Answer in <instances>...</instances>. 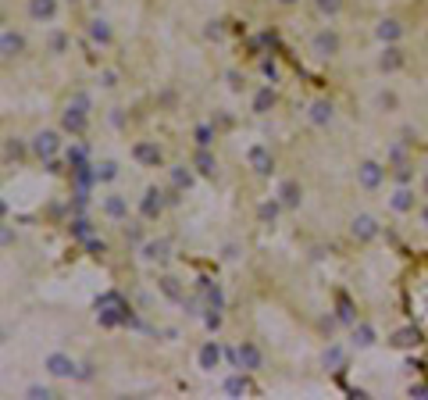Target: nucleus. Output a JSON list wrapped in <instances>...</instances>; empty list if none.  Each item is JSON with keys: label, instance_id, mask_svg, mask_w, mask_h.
Returning <instances> with one entry per match:
<instances>
[{"label": "nucleus", "instance_id": "obj_42", "mask_svg": "<svg viewBox=\"0 0 428 400\" xmlns=\"http://www.w3.org/2000/svg\"><path fill=\"white\" fill-rule=\"evenodd\" d=\"M47 47H50V54H65V50H68V36H65V33H54V36L47 40Z\"/></svg>", "mask_w": 428, "mask_h": 400}, {"label": "nucleus", "instance_id": "obj_50", "mask_svg": "<svg viewBox=\"0 0 428 400\" xmlns=\"http://www.w3.org/2000/svg\"><path fill=\"white\" fill-rule=\"evenodd\" d=\"M100 82H104V86H114V82H118V75H114V72H104V75H100Z\"/></svg>", "mask_w": 428, "mask_h": 400}, {"label": "nucleus", "instance_id": "obj_39", "mask_svg": "<svg viewBox=\"0 0 428 400\" xmlns=\"http://www.w3.org/2000/svg\"><path fill=\"white\" fill-rule=\"evenodd\" d=\"M204 325H207L211 332L222 329V311H218V307H204Z\"/></svg>", "mask_w": 428, "mask_h": 400}, {"label": "nucleus", "instance_id": "obj_51", "mask_svg": "<svg viewBox=\"0 0 428 400\" xmlns=\"http://www.w3.org/2000/svg\"><path fill=\"white\" fill-rule=\"evenodd\" d=\"M421 222H425V229H428V204L421 207Z\"/></svg>", "mask_w": 428, "mask_h": 400}, {"label": "nucleus", "instance_id": "obj_29", "mask_svg": "<svg viewBox=\"0 0 428 400\" xmlns=\"http://www.w3.org/2000/svg\"><path fill=\"white\" fill-rule=\"evenodd\" d=\"M65 165H68V172L89 165V147H86V143H72V147L65 150Z\"/></svg>", "mask_w": 428, "mask_h": 400}, {"label": "nucleus", "instance_id": "obj_45", "mask_svg": "<svg viewBox=\"0 0 428 400\" xmlns=\"http://www.w3.org/2000/svg\"><path fill=\"white\" fill-rule=\"evenodd\" d=\"M25 397H33V400H47V397H54V390H50V386H29V390H25Z\"/></svg>", "mask_w": 428, "mask_h": 400}, {"label": "nucleus", "instance_id": "obj_47", "mask_svg": "<svg viewBox=\"0 0 428 400\" xmlns=\"http://www.w3.org/2000/svg\"><path fill=\"white\" fill-rule=\"evenodd\" d=\"M339 322H343V325H353V311H350L346 300H339Z\"/></svg>", "mask_w": 428, "mask_h": 400}, {"label": "nucleus", "instance_id": "obj_6", "mask_svg": "<svg viewBox=\"0 0 428 400\" xmlns=\"http://www.w3.org/2000/svg\"><path fill=\"white\" fill-rule=\"evenodd\" d=\"M236 368H243V372H261L264 368V350L254 340H243L236 347Z\"/></svg>", "mask_w": 428, "mask_h": 400}, {"label": "nucleus", "instance_id": "obj_24", "mask_svg": "<svg viewBox=\"0 0 428 400\" xmlns=\"http://www.w3.org/2000/svg\"><path fill=\"white\" fill-rule=\"evenodd\" d=\"M68 232H72V239L75 243H86L89 236H97V225L86 218V214H72V222H68Z\"/></svg>", "mask_w": 428, "mask_h": 400}, {"label": "nucleus", "instance_id": "obj_19", "mask_svg": "<svg viewBox=\"0 0 428 400\" xmlns=\"http://www.w3.org/2000/svg\"><path fill=\"white\" fill-rule=\"evenodd\" d=\"M222 357H225V347H222L218 340H207V343L200 347V354H197V361H200L204 372H214V368L222 364Z\"/></svg>", "mask_w": 428, "mask_h": 400}, {"label": "nucleus", "instance_id": "obj_7", "mask_svg": "<svg viewBox=\"0 0 428 400\" xmlns=\"http://www.w3.org/2000/svg\"><path fill=\"white\" fill-rule=\"evenodd\" d=\"M25 50H29L25 33H18V29H4V33H0V61H15Z\"/></svg>", "mask_w": 428, "mask_h": 400}, {"label": "nucleus", "instance_id": "obj_16", "mask_svg": "<svg viewBox=\"0 0 428 400\" xmlns=\"http://www.w3.org/2000/svg\"><path fill=\"white\" fill-rule=\"evenodd\" d=\"M275 197L282 200L286 211H296V207L303 204V186H300L296 179H282V182H279V193H275Z\"/></svg>", "mask_w": 428, "mask_h": 400}, {"label": "nucleus", "instance_id": "obj_11", "mask_svg": "<svg viewBox=\"0 0 428 400\" xmlns=\"http://www.w3.org/2000/svg\"><path fill=\"white\" fill-rule=\"evenodd\" d=\"M139 258L143 261H150V265H165L168 258H171V239H143L139 243Z\"/></svg>", "mask_w": 428, "mask_h": 400}, {"label": "nucleus", "instance_id": "obj_46", "mask_svg": "<svg viewBox=\"0 0 428 400\" xmlns=\"http://www.w3.org/2000/svg\"><path fill=\"white\" fill-rule=\"evenodd\" d=\"M261 72H264L271 82H279V65H275V61H268V57H264V61H261Z\"/></svg>", "mask_w": 428, "mask_h": 400}, {"label": "nucleus", "instance_id": "obj_26", "mask_svg": "<svg viewBox=\"0 0 428 400\" xmlns=\"http://www.w3.org/2000/svg\"><path fill=\"white\" fill-rule=\"evenodd\" d=\"M414 190L411 186H396V193L389 197V207L396 211V214H407V211H414Z\"/></svg>", "mask_w": 428, "mask_h": 400}, {"label": "nucleus", "instance_id": "obj_53", "mask_svg": "<svg viewBox=\"0 0 428 400\" xmlns=\"http://www.w3.org/2000/svg\"><path fill=\"white\" fill-rule=\"evenodd\" d=\"M421 190L428 193V172H425V179H421Z\"/></svg>", "mask_w": 428, "mask_h": 400}, {"label": "nucleus", "instance_id": "obj_48", "mask_svg": "<svg viewBox=\"0 0 428 400\" xmlns=\"http://www.w3.org/2000/svg\"><path fill=\"white\" fill-rule=\"evenodd\" d=\"M75 379H82V383H89V379H93V364H79V372H75Z\"/></svg>", "mask_w": 428, "mask_h": 400}, {"label": "nucleus", "instance_id": "obj_43", "mask_svg": "<svg viewBox=\"0 0 428 400\" xmlns=\"http://www.w3.org/2000/svg\"><path fill=\"white\" fill-rule=\"evenodd\" d=\"M396 104H400V97H396L392 89H382V94H379V108L382 111H396Z\"/></svg>", "mask_w": 428, "mask_h": 400}, {"label": "nucleus", "instance_id": "obj_32", "mask_svg": "<svg viewBox=\"0 0 428 400\" xmlns=\"http://www.w3.org/2000/svg\"><path fill=\"white\" fill-rule=\"evenodd\" d=\"M158 286H161V293H165L168 300H175V304H182V297H186V290L178 286V279H175V275H161V279H158Z\"/></svg>", "mask_w": 428, "mask_h": 400}, {"label": "nucleus", "instance_id": "obj_54", "mask_svg": "<svg viewBox=\"0 0 428 400\" xmlns=\"http://www.w3.org/2000/svg\"><path fill=\"white\" fill-rule=\"evenodd\" d=\"M4 214H8V204H4V200H0V218H4Z\"/></svg>", "mask_w": 428, "mask_h": 400}, {"label": "nucleus", "instance_id": "obj_22", "mask_svg": "<svg viewBox=\"0 0 428 400\" xmlns=\"http://www.w3.org/2000/svg\"><path fill=\"white\" fill-rule=\"evenodd\" d=\"M275 104H279V89H275V86L268 82V86H261L257 94H254V101H250V111H254V114H268Z\"/></svg>", "mask_w": 428, "mask_h": 400}, {"label": "nucleus", "instance_id": "obj_27", "mask_svg": "<svg viewBox=\"0 0 428 400\" xmlns=\"http://www.w3.org/2000/svg\"><path fill=\"white\" fill-rule=\"evenodd\" d=\"M321 364L328 368V372H343V368H346V350H343L339 343L325 347V354H321Z\"/></svg>", "mask_w": 428, "mask_h": 400}, {"label": "nucleus", "instance_id": "obj_21", "mask_svg": "<svg viewBox=\"0 0 428 400\" xmlns=\"http://www.w3.org/2000/svg\"><path fill=\"white\" fill-rule=\"evenodd\" d=\"M168 182H171L175 190L186 193V190H193V182H197V168L193 165H171L168 168Z\"/></svg>", "mask_w": 428, "mask_h": 400}, {"label": "nucleus", "instance_id": "obj_14", "mask_svg": "<svg viewBox=\"0 0 428 400\" xmlns=\"http://www.w3.org/2000/svg\"><path fill=\"white\" fill-rule=\"evenodd\" d=\"M190 165H193L197 175H204V179H218V158H214L211 147H197V154H193Z\"/></svg>", "mask_w": 428, "mask_h": 400}, {"label": "nucleus", "instance_id": "obj_4", "mask_svg": "<svg viewBox=\"0 0 428 400\" xmlns=\"http://www.w3.org/2000/svg\"><path fill=\"white\" fill-rule=\"evenodd\" d=\"M132 161L143 168H161L165 165V147L158 140H136L132 143Z\"/></svg>", "mask_w": 428, "mask_h": 400}, {"label": "nucleus", "instance_id": "obj_44", "mask_svg": "<svg viewBox=\"0 0 428 400\" xmlns=\"http://www.w3.org/2000/svg\"><path fill=\"white\" fill-rule=\"evenodd\" d=\"M225 79H229V89H232V94H243V86H247V79H243L236 68H229V72H225Z\"/></svg>", "mask_w": 428, "mask_h": 400}, {"label": "nucleus", "instance_id": "obj_2", "mask_svg": "<svg viewBox=\"0 0 428 400\" xmlns=\"http://www.w3.org/2000/svg\"><path fill=\"white\" fill-rule=\"evenodd\" d=\"M29 147H33V158L36 161H50L61 154V147H65V140H61V129H40L33 140H29Z\"/></svg>", "mask_w": 428, "mask_h": 400}, {"label": "nucleus", "instance_id": "obj_12", "mask_svg": "<svg viewBox=\"0 0 428 400\" xmlns=\"http://www.w3.org/2000/svg\"><path fill=\"white\" fill-rule=\"evenodd\" d=\"M357 182H360V190H379L382 182H385V165H379V161H360V165H357Z\"/></svg>", "mask_w": 428, "mask_h": 400}, {"label": "nucleus", "instance_id": "obj_23", "mask_svg": "<svg viewBox=\"0 0 428 400\" xmlns=\"http://www.w3.org/2000/svg\"><path fill=\"white\" fill-rule=\"evenodd\" d=\"M104 214L111 222H125L129 218V200L121 197V193H107L104 197Z\"/></svg>", "mask_w": 428, "mask_h": 400}, {"label": "nucleus", "instance_id": "obj_3", "mask_svg": "<svg viewBox=\"0 0 428 400\" xmlns=\"http://www.w3.org/2000/svg\"><path fill=\"white\" fill-rule=\"evenodd\" d=\"M343 50V36L339 33H335V29H318V33L311 36V54L314 57H321V61H328V57H335V54H339Z\"/></svg>", "mask_w": 428, "mask_h": 400}, {"label": "nucleus", "instance_id": "obj_13", "mask_svg": "<svg viewBox=\"0 0 428 400\" xmlns=\"http://www.w3.org/2000/svg\"><path fill=\"white\" fill-rule=\"evenodd\" d=\"M86 36L93 40L97 47H111V43H114V29H111V22H107V18H100V15H97V18H89V22H86Z\"/></svg>", "mask_w": 428, "mask_h": 400}, {"label": "nucleus", "instance_id": "obj_9", "mask_svg": "<svg viewBox=\"0 0 428 400\" xmlns=\"http://www.w3.org/2000/svg\"><path fill=\"white\" fill-rule=\"evenodd\" d=\"M379 232H382V225H379L375 214H357V218L350 222V236L357 243H372V239H379Z\"/></svg>", "mask_w": 428, "mask_h": 400}, {"label": "nucleus", "instance_id": "obj_15", "mask_svg": "<svg viewBox=\"0 0 428 400\" xmlns=\"http://www.w3.org/2000/svg\"><path fill=\"white\" fill-rule=\"evenodd\" d=\"M404 65H407V54L400 50V43H385V50H382V57H379V72L392 75V72H400Z\"/></svg>", "mask_w": 428, "mask_h": 400}, {"label": "nucleus", "instance_id": "obj_35", "mask_svg": "<svg viewBox=\"0 0 428 400\" xmlns=\"http://www.w3.org/2000/svg\"><path fill=\"white\" fill-rule=\"evenodd\" d=\"M353 343H357V347H372V343H375V329H372L368 322L353 325Z\"/></svg>", "mask_w": 428, "mask_h": 400}, {"label": "nucleus", "instance_id": "obj_37", "mask_svg": "<svg viewBox=\"0 0 428 400\" xmlns=\"http://www.w3.org/2000/svg\"><path fill=\"white\" fill-rule=\"evenodd\" d=\"M82 251H86L89 258H104V254H107V239H100V236H89V239L82 243Z\"/></svg>", "mask_w": 428, "mask_h": 400}, {"label": "nucleus", "instance_id": "obj_1", "mask_svg": "<svg viewBox=\"0 0 428 400\" xmlns=\"http://www.w3.org/2000/svg\"><path fill=\"white\" fill-rule=\"evenodd\" d=\"M89 108H93V101H89L86 94H75L68 101V108L61 111V133L86 136V129H89Z\"/></svg>", "mask_w": 428, "mask_h": 400}, {"label": "nucleus", "instance_id": "obj_36", "mask_svg": "<svg viewBox=\"0 0 428 400\" xmlns=\"http://www.w3.org/2000/svg\"><path fill=\"white\" fill-rule=\"evenodd\" d=\"M343 4H346V0H314V8H318L321 18H335L343 11Z\"/></svg>", "mask_w": 428, "mask_h": 400}, {"label": "nucleus", "instance_id": "obj_52", "mask_svg": "<svg viewBox=\"0 0 428 400\" xmlns=\"http://www.w3.org/2000/svg\"><path fill=\"white\" fill-rule=\"evenodd\" d=\"M279 4H282V8H293V4H300V0H279Z\"/></svg>", "mask_w": 428, "mask_h": 400}, {"label": "nucleus", "instance_id": "obj_33", "mask_svg": "<svg viewBox=\"0 0 428 400\" xmlns=\"http://www.w3.org/2000/svg\"><path fill=\"white\" fill-rule=\"evenodd\" d=\"M200 293H204L207 307H218V311H225V293H222L218 286H211V283L204 279V283H200Z\"/></svg>", "mask_w": 428, "mask_h": 400}, {"label": "nucleus", "instance_id": "obj_40", "mask_svg": "<svg viewBox=\"0 0 428 400\" xmlns=\"http://www.w3.org/2000/svg\"><path fill=\"white\" fill-rule=\"evenodd\" d=\"M414 343H418V332L414 329H400V332L392 336V347H414Z\"/></svg>", "mask_w": 428, "mask_h": 400}, {"label": "nucleus", "instance_id": "obj_28", "mask_svg": "<svg viewBox=\"0 0 428 400\" xmlns=\"http://www.w3.org/2000/svg\"><path fill=\"white\" fill-rule=\"evenodd\" d=\"M29 154H33V147H29V140H22V136H11V140L4 143V158H8V161H25Z\"/></svg>", "mask_w": 428, "mask_h": 400}, {"label": "nucleus", "instance_id": "obj_38", "mask_svg": "<svg viewBox=\"0 0 428 400\" xmlns=\"http://www.w3.org/2000/svg\"><path fill=\"white\" fill-rule=\"evenodd\" d=\"M118 179V161H100L97 165V182H114Z\"/></svg>", "mask_w": 428, "mask_h": 400}, {"label": "nucleus", "instance_id": "obj_17", "mask_svg": "<svg viewBox=\"0 0 428 400\" xmlns=\"http://www.w3.org/2000/svg\"><path fill=\"white\" fill-rule=\"evenodd\" d=\"M25 11H29V18H33V22H43V25H47V22L57 18L61 4H57V0H29Z\"/></svg>", "mask_w": 428, "mask_h": 400}, {"label": "nucleus", "instance_id": "obj_30", "mask_svg": "<svg viewBox=\"0 0 428 400\" xmlns=\"http://www.w3.org/2000/svg\"><path fill=\"white\" fill-rule=\"evenodd\" d=\"M282 211H286V207H282V200H279V197H271V200H264V204L257 207V218H261L264 225H275V218H279Z\"/></svg>", "mask_w": 428, "mask_h": 400}, {"label": "nucleus", "instance_id": "obj_41", "mask_svg": "<svg viewBox=\"0 0 428 400\" xmlns=\"http://www.w3.org/2000/svg\"><path fill=\"white\" fill-rule=\"evenodd\" d=\"M204 36H207V40H214V43H218V40H225V22H207Z\"/></svg>", "mask_w": 428, "mask_h": 400}, {"label": "nucleus", "instance_id": "obj_10", "mask_svg": "<svg viewBox=\"0 0 428 400\" xmlns=\"http://www.w3.org/2000/svg\"><path fill=\"white\" fill-rule=\"evenodd\" d=\"M247 161H250L254 175H261V179H268V175L275 172V154H271L264 143H254V147L247 150Z\"/></svg>", "mask_w": 428, "mask_h": 400}, {"label": "nucleus", "instance_id": "obj_5", "mask_svg": "<svg viewBox=\"0 0 428 400\" xmlns=\"http://www.w3.org/2000/svg\"><path fill=\"white\" fill-rule=\"evenodd\" d=\"M165 190H158V186H146L143 190V197H139V218L143 222H158L161 214H165Z\"/></svg>", "mask_w": 428, "mask_h": 400}, {"label": "nucleus", "instance_id": "obj_25", "mask_svg": "<svg viewBox=\"0 0 428 400\" xmlns=\"http://www.w3.org/2000/svg\"><path fill=\"white\" fill-rule=\"evenodd\" d=\"M225 393H229V397H247V393H254L250 372H243V368H239L236 376H229V379H225Z\"/></svg>", "mask_w": 428, "mask_h": 400}, {"label": "nucleus", "instance_id": "obj_34", "mask_svg": "<svg viewBox=\"0 0 428 400\" xmlns=\"http://www.w3.org/2000/svg\"><path fill=\"white\" fill-rule=\"evenodd\" d=\"M193 140H197V147H214V140H218V129H214L211 121H200V126L193 129Z\"/></svg>", "mask_w": 428, "mask_h": 400}, {"label": "nucleus", "instance_id": "obj_49", "mask_svg": "<svg viewBox=\"0 0 428 400\" xmlns=\"http://www.w3.org/2000/svg\"><path fill=\"white\" fill-rule=\"evenodd\" d=\"M0 243H4V247H8V243H15V232H11V229H4V225H0Z\"/></svg>", "mask_w": 428, "mask_h": 400}, {"label": "nucleus", "instance_id": "obj_20", "mask_svg": "<svg viewBox=\"0 0 428 400\" xmlns=\"http://www.w3.org/2000/svg\"><path fill=\"white\" fill-rule=\"evenodd\" d=\"M332 118H335V104L332 101H314L311 108H307V121L311 126H318V129H325V126H332Z\"/></svg>", "mask_w": 428, "mask_h": 400}, {"label": "nucleus", "instance_id": "obj_18", "mask_svg": "<svg viewBox=\"0 0 428 400\" xmlns=\"http://www.w3.org/2000/svg\"><path fill=\"white\" fill-rule=\"evenodd\" d=\"M404 22L400 18H382L379 25H375V36H379V43H400L404 40Z\"/></svg>", "mask_w": 428, "mask_h": 400}, {"label": "nucleus", "instance_id": "obj_31", "mask_svg": "<svg viewBox=\"0 0 428 400\" xmlns=\"http://www.w3.org/2000/svg\"><path fill=\"white\" fill-rule=\"evenodd\" d=\"M121 236H125L129 247H136V251H139V243L146 239V232H143V218H139V222H129V218H125V225H121Z\"/></svg>", "mask_w": 428, "mask_h": 400}, {"label": "nucleus", "instance_id": "obj_8", "mask_svg": "<svg viewBox=\"0 0 428 400\" xmlns=\"http://www.w3.org/2000/svg\"><path fill=\"white\" fill-rule=\"evenodd\" d=\"M43 368H47V376H50V379H75V372H79V364H75L68 354H61V350L47 354Z\"/></svg>", "mask_w": 428, "mask_h": 400}]
</instances>
